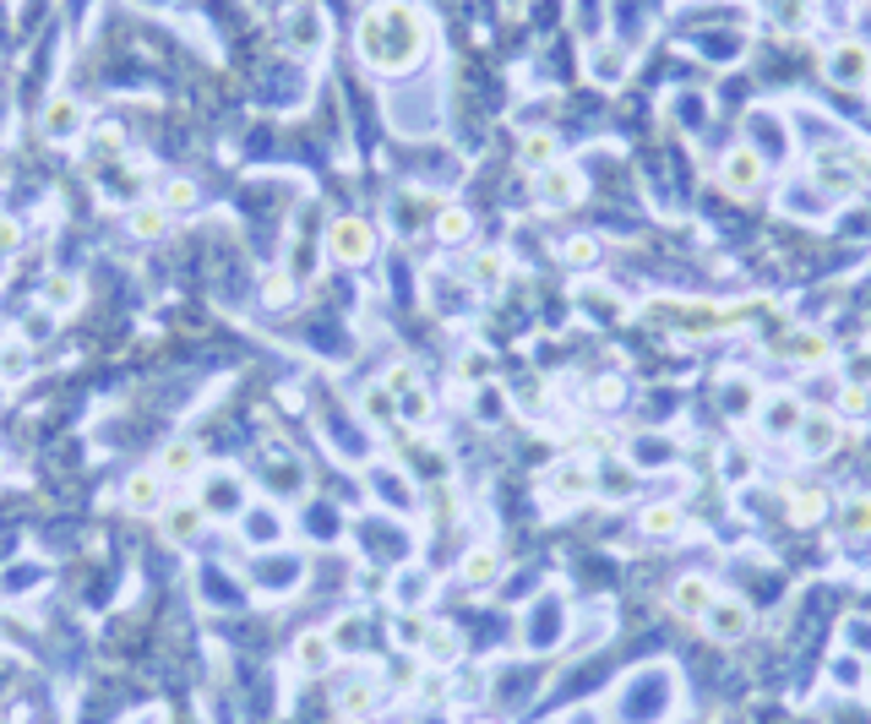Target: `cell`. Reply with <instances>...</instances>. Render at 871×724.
Wrapping results in <instances>:
<instances>
[{
	"instance_id": "cell-33",
	"label": "cell",
	"mask_w": 871,
	"mask_h": 724,
	"mask_svg": "<svg viewBox=\"0 0 871 724\" xmlns=\"http://www.w3.org/2000/svg\"><path fill=\"white\" fill-rule=\"evenodd\" d=\"M845 540H871V490L845 501Z\"/></svg>"
},
{
	"instance_id": "cell-19",
	"label": "cell",
	"mask_w": 871,
	"mask_h": 724,
	"mask_svg": "<svg viewBox=\"0 0 871 724\" xmlns=\"http://www.w3.org/2000/svg\"><path fill=\"white\" fill-rule=\"evenodd\" d=\"M496 578H501V551H496V545H474V551L457 562V582H463V588H490Z\"/></svg>"
},
{
	"instance_id": "cell-40",
	"label": "cell",
	"mask_w": 871,
	"mask_h": 724,
	"mask_svg": "<svg viewBox=\"0 0 871 724\" xmlns=\"http://www.w3.org/2000/svg\"><path fill=\"white\" fill-rule=\"evenodd\" d=\"M845 648L867 659L871 654V615H850V621H845Z\"/></svg>"
},
{
	"instance_id": "cell-13",
	"label": "cell",
	"mask_w": 871,
	"mask_h": 724,
	"mask_svg": "<svg viewBox=\"0 0 871 724\" xmlns=\"http://www.w3.org/2000/svg\"><path fill=\"white\" fill-rule=\"evenodd\" d=\"M714 599H720V582L709 578V573H687V578H676V588H670V610H676L681 621H703Z\"/></svg>"
},
{
	"instance_id": "cell-3",
	"label": "cell",
	"mask_w": 871,
	"mask_h": 724,
	"mask_svg": "<svg viewBox=\"0 0 871 724\" xmlns=\"http://www.w3.org/2000/svg\"><path fill=\"white\" fill-rule=\"evenodd\" d=\"M327 251H332V262H343V268L371 262V257H376V224L360 218V213L332 218V224H327Z\"/></svg>"
},
{
	"instance_id": "cell-30",
	"label": "cell",
	"mask_w": 871,
	"mask_h": 724,
	"mask_svg": "<svg viewBox=\"0 0 871 724\" xmlns=\"http://www.w3.org/2000/svg\"><path fill=\"white\" fill-rule=\"evenodd\" d=\"M545 599H551V604H540V615H529V632H523L529 648H551L545 637L562 632V604H556V593H545Z\"/></svg>"
},
{
	"instance_id": "cell-6",
	"label": "cell",
	"mask_w": 871,
	"mask_h": 724,
	"mask_svg": "<svg viewBox=\"0 0 871 724\" xmlns=\"http://www.w3.org/2000/svg\"><path fill=\"white\" fill-rule=\"evenodd\" d=\"M284 44L294 55H321L327 49V11L316 0H294L284 11Z\"/></svg>"
},
{
	"instance_id": "cell-17",
	"label": "cell",
	"mask_w": 871,
	"mask_h": 724,
	"mask_svg": "<svg viewBox=\"0 0 871 724\" xmlns=\"http://www.w3.org/2000/svg\"><path fill=\"white\" fill-rule=\"evenodd\" d=\"M681 529H687L681 501H648V507L637 512V534H643V540H676Z\"/></svg>"
},
{
	"instance_id": "cell-22",
	"label": "cell",
	"mask_w": 871,
	"mask_h": 724,
	"mask_svg": "<svg viewBox=\"0 0 871 724\" xmlns=\"http://www.w3.org/2000/svg\"><path fill=\"white\" fill-rule=\"evenodd\" d=\"M163 474L158 468H137L132 479H126V507L132 512H163Z\"/></svg>"
},
{
	"instance_id": "cell-24",
	"label": "cell",
	"mask_w": 871,
	"mask_h": 724,
	"mask_svg": "<svg viewBox=\"0 0 871 724\" xmlns=\"http://www.w3.org/2000/svg\"><path fill=\"white\" fill-rule=\"evenodd\" d=\"M431 599V573L426 567H404L398 578H393V604L398 610H420Z\"/></svg>"
},
{
	"instance_id": "cell-39",
	"label": "cell",
	"mask_w": 871,
	"mask_h": 724,
	"mask_svg": "<svg viewBox=\"0 0 871 724\" xmlns=\"http://www.w3.org/2000/svg\"><path fill=\"white\" fill-rule=\"evenodd\" d=\"M191 207H196V185L174 174V180L163 185V213H191Z\"/></svg>"
},
{
	"instance_id": "cell-44",
	"label": "cell",
	"mask_w": 871,
	"mask_h": 724,
	"mask_svg": "<svg viewBox=\"0 0 871 724\" xmlns=\"http://www.w3.org/2000/svg\"><path fill=\"white\" fill-rule=\"evenodd\" d=\"M132 724H163V714H158V709H147V714H137Z\"/></svg>"
},
{
	"instance_id": "cell-41",
	"label": "cell",
	"mask_w": 871,
	"mask_h": 724,
	"mask_svg": "<svg viewBox=\"0 0 871 724\" xmlns=\"http://www.w3.org/2000/svg\"><path fill=\"white\" fill-rule=\"evenodd\" d=\"M27 365H33V354H27L22 343H16V349H11V343L0 349V376H5V382H11V376H27Z\"/></svg>"
},
{
	"instance_id": "cell-2",
	"label": "cell",
	"mask_w": 871,
	"mask_h": 724,
	"mask_svg": "<svg viewBox=\"0 0 871 724\" xmlns=\"http://www.w3.org/2000/svg\"><path fill=\"white\" fill-rule=\"evenodd\" d=\"M768 174H773V163H768V158H762L751 143L725 147V158L714 163V180L725 185L729 196H757V191L768 185Z\"/></svg>"
},
{
	"instance_id": "cell-42",
	"label": "cell",
	"mask_w": 871,
	"mask_h": 724,
	"mask_svg": "<svg viewBox=\"0 0 871 724\" xmlns=\"http://www.w3.org/2000/svg\"><path fill=\"white\" fill-rule=\"evenodd\" d=\"M290 290H294L290 273H273V279H268V299H273V305H284V299H290Z\"/></svg>"
},
{
	"instance_id": "cell-5",
	"label": "cell",
	"mask_w": 871,
	"mask_h": 724,
	"mask_svg": "<svg viewBox=\"0 0 871 724\" xmlns=\"http://www.w3.org/2000/svg\"><path fill=\"white\" fill-rule=\"evenodd\" d=\"M795 452L806 457V463H823V457H834L839 452V441H845V420L839 415H828V409H806V420L795 426Z\"/></svg>"
},
{
	"instance_id": "cell-34",
	"label": "cell",
	"mask_w": 871,
	"mask_h": 724,
	"mask_svg": "<svg viewBox=\"0 0 871 724\" xmlns=\"http://www.w3.org/2000/svg\"><path fill=\"white\" fill-rule=\"evenodd\" d=\"M599 257H604V251H599V240H593V235H573V240L562 246V262H567V268H578V273L599 268Z\"/></svg>"
},
{
	"instance_id": "cell-16",
	"label": "cell",
	"mask_w": 871,
	"mask_h": 724,
	"mask_svg": "<svg viewBox=\"0 0 871 724\" xmlns=\"http://www.w3.org/2000/svg\"><path fill=\"white\" fill-rule=\"evenodd\" d=\"M420 659H426L431 670H452V665L463 659V632L446 626V621H431V626H426V643H420Z\"/></svg>"
},
{
	"instance_id": "cell-28",
	"label": "cell",
	"mask_w": 871,
	"mask_h": 724,
	"mask_svg": "<svg viewBox=\"0 0 871 724\" xmlns=\"http://www.w3.org/2000/svg\"><path fill=\"white\" fill-rule=\"evenodd\" d=\"M44 132H49L55 143H71V137L82 132V110H77L71 99H55V104L44 110Z\"/></svg>"
},
{
	"instance_id": "cell-8",
	"label": "cell",
	"mask_w": 871,
	"mask_h": 724,
	"mask_svg": "<svg viewBox=\"0 0 871 724\" xmlns=\"http://www.w3.org/2000/svg\"><path fill=\"white\" fill-rule=\"evenodd\" d=\"M588 496H593V463H588V457H562V463L545 474V501L578 507Z\"/></svg>"
},
{
	"instance_id": "cell-32",
	"label": "cell",
	"mask_w": 871,
	"mask_h": 724,
	"mask_svg": "<svg viewBox=\"0 0 871 724\" xmlns=\"http://www.w3.org/2000/svg\"><path fill=\"white\" fill-rule=\"evenodd\" d=\"M801 365H828L834 360V343L823 338V332H795V343H784Z\"/></svg>"
},
{
	"instance_id": "cell-9",
	"label": "cell",
	"mask_w": 871,
	"mask_h": 724,
	"mask_svg": "<svg viewBox=\"0 0 871 724\" xmlns=\"http://www.w3.org/2000/svg\"><path fill=\"white\" fill-rule=\"evenodd\" d=\"M698 626H703L714 643H746V632H751V604H746L740 593H720Z\"/></svg>"
},
{
	"instance_id": "cell-11",
	"label": "cell",
	"mask_w": 871,
	"mask_h": 724,
	"mask_svg": "<svg viewBox=\"0 0 871 724\" xmlns=\"http://www.w3.org/2000/svg\"><path fill=\"white\" fill-rule=\"evenodd\" d=\"M806 420V404L795 398V393H768L762 404H757V431L768 435V441H784V435H795V426Z\"/></svg>"
},
{
	"instance_id": "cell-31",
	"label": "cell",
	"mask_w": 871,
	"mask_h": 724,
	"mask_svg": "<svg viewBox=\"0 0 871 724\" xmlns=\"http://www.w3.org/2000/svg\"><path fill=\"white\" fill-rule=\"evenodd\" d=\"M240 523H246V534H251L257 545H268V540H279V534H284V518H279L273 507H246V512H240Z\"/></svg>"
},
{
	"instance_id": "cell-23",
	"label": "cell",
	"mask_w": 871,
	"mask_h": 724,
	"mask_svg": "<svg viewBox=\"0 0 871 724\" xmlns=\"http://www.w3.org/2000/svg\"><path fill=\"white\" fill-rule=\"evenodd\" d=\"M158 523H163V540H169V545H191V540L202 534L207 512H202V507H163Z\"/></svg>"
},
{
	"instance_id": "cell-37",
	"label": "cell",
	"mask_w": 871,
	"mask_h": 724,
	"mask_svg": "<svg viewBox=\"0 0 871 724\" xmlns=\"http://www.w3.org/2000/svg\"><path fill=\"white\" fill-rule=\"evenodd\" d=\"M77 299H82V290H77V279H49V284H44V305H49L55 316L77 310Z\"/></svg>"
},
{
	"instance_id": "cell-7",
	"label": "cell",
	"mask_w": 871,
	"mask_h": 724,
	"mask_svg": "<svg viewBox=\"0 0 871 724\" xmlns=\"http://www.w3.org/2000/svg\"><path fill=\"white\" fill-rule=\"evenodd\" d=\"M534 196H540V207H545V213H567V207H578L582 169L556 158L551 169H540V174H534Z\"/></svg>"
},
{
	"instance_id": "cell-29",
	"label": "cell",
	"mask_w": 871,
	"mask_h": 724,
	"mask_svg": "<svg viewBox=\"0 0 871 724\" xmlns=\"http://www.w3.org/2000/svg\"><path fill=\"white\" fill-rule=\"evenodd\" d=\"M518 163H523L529 174L551 169V163H556V132H529V137H523V147H518Z\"/></svg>"
},
{
	"instance_id": "cell-27",
	"label": "cell",
	"mask_w": 871,
	"mask_h": 724,
	"mask_svg": "<svg viewBox=\"0 0 871 724\" xmlns=\"http://www.w3.org/2000/svg\"><path fill=\"white\" fill-rule=\"evenodd\" d=\"M828 681H834L839 692H861V687H867V659L850 654V648H839V654L828 659Z\"/></svg>"
},
{
	"instance_id": "cell-10",
	"label": "cell",
	"mask_w": 871,
	"mask_h": 724,
	"mask_svg": "<svg viewBox=\"0 0 871 724\" xmlns=\"http://www.w3.org/2000/svg\"><path fill=\"white\" fill-rule=\"evenodd\" d=\"M382 698H387V692H382V676H376V670H360V676H349V681L338 687L332 703H338V720L354 724V720H365V714H376Z\"/></svg>"
},
{
	"instance_id": "cell-12",
	"label": "cell",
	"mask_w": 871,
	"mask_h": 724,
	"mask_svg": "<svg viewBox=\"0 0 871 724\" xmlns=\"http://www.w3.org/2000/svg\"><path fill=\"white\" fill-rule=\"evenodd\" d=\"M196 507H202L207 518H240V512H246V479H240V474H207Z\"/></svg>"
},
{
	"instance_id": "cell-20",
	"label": "cell",
	"mask_w": 871,
	"mask_h": 724,
	"mask_svg": "<svg viewBox=\"0 0 871 724\" xmlns=\"http://www.w3.org/2000/svg\"><path fill=\"white\" fill-rule=\"evenodd\" d=\"M163 479H191V474H202V452H196V441H185V435H174L163 452H158V463H152Z\"/></svg>"
},
{
	"instance_id": "cell-26",
	"label": "cell",
	"mask_w": 871,
	"mask_h": 724,
	"mask_svg": "<svg viewBox=\"0 0 871 724\" xmlns=\"http://www.w3.org/2000/svg\"><path fill=\"white\" fill-rule=\"evenodd\" d=\"M632 490H637V468H626V463H604V468H593V496L626 501Z\"/></svg>"
},
{
	"instance_id": "cell-35",
	"label": "cell",
	"mask_w": 871,
	"mask_h": 724,
	"mask_svg": "<svg viewBox=\"0 0 871 724\" xmlns=\"http://www.w3.org/2000/svg\"><path fill=\"white\" fill-rule=\"evenodd\" d=\"M871 415V387L867 382H845L839 387V420H867Z\"/></svg>"
},
{
	"instance_id": "cell-43",
	"label": "cell",
	"mask_w": 871,
	"mask_h": 724,
	"mask_svg": "<svg viewBox=\"0 0 871 724\" xmlns=\"http://www.w3.org/2000/svg\"><path fill=\"white\" fill-rule=\"evenodd\" d=\"M593 398H599V404H621V382H615V376H604V382L593 387Z\"/></svg>"
},
{
	"instance_id": "cell-21",
	"label": "cell",
	"mask_w": 871,
	"mask_h": 724,
	"mask_svg": "<svg viewBox=\"0 0 871 724\" xmlns=\"http://www.w3.org/2000/svg\"><path fill=\"white\" fill-rule=\"evenodd\" d=\"M507 284V251H496V246H485V251H474L468 257V290L490 294Z\"/></svg>"
},
{
	"instance_id": "cell-15",
	"label": "cell",
	"mask_w": 871,
	"mask_h": 724,
	"mask_svg": "<svg viewBox=\"0 0 871 724\" xmlns=\"http://www.w3.org/2000/svg\"><path fill=\"white\" fill-rule=\"evenodd\" d=\"M626 66H632V49H626V44H615V38H593V44H588V77H593V82L615 88V82L626 77Z\"/></svg>"
},
{
	"instance_id": "cell-45",
	"label": "cell",
	"mask_w": 871,
	"mask_h": 724,
	"mask_svg": "<svg viewBox=\"0 0 871 724\" xmlns=\"http://www.w3.org/2000/svg\"><path fill=\"white\" fill-rule=\"evenodd\" d=\"M828 5H839V11H861L867 0H828Z\"/></svg>"
},
{
	"instance_id": "cell-4",
	"label": "cell",
	"mask_w": 871,
	"mask_h": 724,
	"mask_svg": "<svg viewBox=\"0 0 871 724\" xmlns=\"http://www.w3.org/2000/svg\"><path fill=\"white\" fill-rule=\"evenodd\" d=\"M823 77L834 88H867L871 82V44L861 38H839L823 49Z\"/></svg>"
},
{
	"instance_id": "cell-14",
	"label": "cell",
	"mask_w": 871,
	"mask_h": 724,
	"mask_svg": "<svg viewBox=\"0 0 871 724\" xmlns=\"http://www.w3.org/2000/svg\"><path fill=\"white\" fill-rule=\"evenodd\" d=\"M784 512H790V523H795V529H817V523H828V512H834V496H828L823 485H790V496H784Z\"/></svg>"
},
{
	"instance_id": "cell-36",
	"label": "cell",
	"mask_w": 871,
	"mask_h": 724,
	"mask_svg": "<svg viewBox=\"0 0 871 724\" xmlns=\"http://www.w3.org/2000/svg\"><path fill=\"white\" fill-rule=\"evenodd\" d=\"M573 22L582 38H604V0H573Z\"/></svg>"
},
{
	"instance_id": "cell-1",
	"label": "cell",
	"mask_w": 871,
	"mask_h": 724,
	"mask_svg": "<svg viewBox=\"0 0 871 724\" xmlns=\"http://www.w3.org/2000/svg\"><path fill=\"white\" fill-rule=\"evenodd\" d=\"M426 44H431V22H426V11L409 5V0H382V5H371V11L360 16V33H354L360 60H365L371 71H382V77L409 71V66L426 55Z\"/></svg>"
},
{
	"instance_id": "cell-38",
	"label": "cell",
	"mask_w": 871,
	"mask_h": 724,
	"mask_svg": "<svg viewBox=\"0 0 871 724\" xmlns=\"http://www.w3.org/2000/svg\"><path fill=\"white\" fill-rule=\"evenodd\" d=\"M163 229H169V213H163V202H152V207H137V213H132V235L158 240Z\"/></svg>"
},
{
	"instance_id": "cell-25",
	"label": "cell",
	"mask_w": 871,
	"mask_h": 724,
	"mask_svg": "<svg viewBox=\"0 0 871 724\" xmlns=\"http://www.w3.org/2000/svg\"><path fill=\"white\" fill-rule=\"evenodd\" d=\"M468 235H474V213H468V207H457V202L436 207V240H441V246H463Z\"/></svg>"
},
{
	"instance_id": "cell-18",
	"label": "cell",
	"mask_w": 871,
	"mask_h": 724,
	"mask_svg": "<svg viewBox=\"0 0 871 724\" xmlns=\"http://www.w3.org/2000/svg\"><path fill=\"white\" fill-rule=\"evenodd\" d=\"M332 665H338V648H332L327 632H305V637L294 643V670H299V676H327Z\"/></svg>"
}]
</instances>
